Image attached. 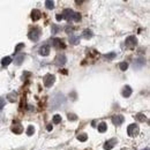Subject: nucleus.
I'll list each match as a JSON object with an SVG mask.
<instances>
[{"mask_svg":"<svg viewBox=\"0 0 150 150\" xmlns=\"http://www.w3.org/2000/svg\"><path fill=\"white\" fill-rule=\"evenodd\" d=\"M59 30L57 24H52V33H57V31Z\"/></svg>","mask_w":150,"mask_h":150,"instance_id":"nucleus-31","label":"nucleus"},{"mask_svg":"<svg viewBox=\"0 0 150 150\" xmlns=\"http://www.w3.org/2000/svg\"><path fill=\"white\" fill-rule=\"evenodd\" d=\"M22 130H23V128H22V126L21 125H14L13 127H12V132L13 133H15V134H20V133H22Z\"/></svg>","mask_w":150,"mask_h":150,"instance_id":"nucleus-14","label":"nucleus"},{"mask_svg":"<svg viewBox=\"0 0 150 150\" xmlns=\"http://www.w3.org/2000/svg\"><path fill=\"white\" fill-rule=\"evenodd\" d=\"M10 62H12V58L10 57H5V58H2V60H1V65H2V66H8Z\"/></svg>","mask_w":150,"mask_h":150,"instance_id":"nucleus-17","label":"nucleus"},{"mask_svg":"<svg viewBox=\"0 0 150 150\" xmlns=\"http://www.w3.org/2000/svg\"><path fill=\"white\" fill-rule=\"evenodd\" d=\"M88 136H87V134L86 133H82V134H79L77 135V140L81 141V142H84V141H87Z\"/></svg>","mask_w":150,"mask_h":150,"instance_id":"nucleus-20","label":"nucleus"},{"mask_svg":"<svg viewBox=\"0 0 150 150\" xmlns=\"http://www.w3.org/2000/svg\"><path fill=\"white\" fill-rule=\"evenodd\" d=\"M80 20H81L80 13H74V15H73V21L74 22H79Z\"/></svg>","mask_w":150,"mask_h":150,"instance_id":"nucleus-27","label":"nucleus"},{"mask_svg":"<svg viewBox=\"0 0 150 150\" xmlns=\"http://www.w3.org/2000/svg\"><path fill=\"white\" fill-rule=\"evenodd\" d=\"M74 13L75 12H73L72 9H65L62 12V19H65V20H68V21H73V15H74Z\"/></svg>","mask_w":150,"mask_h":150,"instance_id":"nucleus-6","label":"nucleus"},{"mask_svg":"<svg viewBox=\"0 0 150 150\" xmlns=\"http://www.w3.org/2000/svg\"><path fill=\"white\" fill-rule=\"evenodd\" d=\"M69 42H70L72 44H74V45H76V44L80 43V37L75 36V35H70V37H69Z\"/></svg>","mask_w":150,"mask_h":150,"instance_id":"nucleus-15","label":"nucleus"},{"mask_svg":"<svg viewBox=\"0 0 150 150\" xmlns=\"http://www.w3.org/2000/svg\"><path fill=\"white\" fill-rule=\"evenodd\" d=\"M23 60H24V56H23V54L17 56V57H15V63H16V65H21V63L23 62Z\"/></svg>","mask_w":150,"mask_h":150,"instance_id":"nucleus-19","label":"nucleus"},{"mask_svg":"<svg viewBox=\"0 0 150 150\" xmlns=\"http://www.w3.org/2000/svg\"><path fill=\"white\" fill-rule=\"evenodd\" d=\"M46 129L50 132V130H52V125H47V127H46Z\"/></svg>","mask_w":150,"mask_h":150,"instance_id":"nucleus-34","label":"nucleus"},{"mask_svg":"<svg viewBox=\"0 0 150 150\" xmlns=\"http://www.w3.org/2000/svg\"><path fill=\"white\" fill-rule=\"evenodd\" d=\"M23 47H24V44H23V43H20L16 47H15V52H14V53H17V52H19L21 49H23Z\"/></svg>","mask_w":150,"mask_h":150,"instance_id":"nucleus-29","label":"nucleus"},{"mask_svg":"<svg viewBox=\"0 0 150 150\" xmlns=\"http://www.w3.org/2000/svg\"><path fill=\"white\" fill-rule=\"evenodd\" d=\"M54 81H56V77H54V75H51V74H49V75H46V76L44 77V84H45V87L50 88L53 86Z\"/></svg>","mask_w":150,"mask_h":150,"instance_id":"nucleus-4","label":"nucleus"},{"mask_svg":"<svg viewBox=\"0 0 150 150\" xmlns=\"http://www.w3.org/2000/svg\"><path fill=\"white\" fill-rule=\"evenodd\" d=\"M92 37V31L91 30H84L83 31V38H86V39H90Z\"/></svg>","mask_w":150,"mask_h":150,"instance_id":"nucleus-18","label":"nucleus"},{"mask_svg":"<svg viewBox=\"0 0 150 150\" xmlns=\"http://www.w3.org/2000/svg\"><path fill=\"white\" fill-rule=\"evenodd\" d=\"M66 61H67V59L65 57V54H59L57 57V59H56V62H57L58 66H63L66 63Z\"/></svg>","mask_w":150,"mask_h":150,"instance_id":"nucleus-8","label":"nucleus"},{"mask_svg":"<svg viewBox=\"0 0 150 150\" xmlns=\"http://www.w3.org/2000/svg\"><path fill=\"white\" fill-rule=\"evenodd\" d=\"M40 29H38V28H33V29H31L29 31V33H28V37H29L31 40H33V42H37V40L39 39L40 37Z\"/></svg>","mask_w":150,"mask_h":150,"instance_id":"nucleus-2","label":"nucleus"},{"mask_svg":"<svg viewBox=\"0 0 150 150\" xmlns=\"http://www.w3.org/2000/svg\"><path fill=\"white\" fill-rule=\"evenodd\" d=\"M122 96L123 97H129L130 95H132V88L129 87V86H126V87H123V89H122Z\"/></svg>","mask_w":150,"mask_h":150,"instance_id":"nucleus-12","label":"nucleus"},{"mask_svg":"<svg viewBox=\"0 0 150 150\" xmlns=\"http://www.w3.org/2000/svg\"><path fill=\"white\" fill-rule=\"evenodd\" d=\"M61 43H62V40L60 39V38H54L52 45H53L54 47H57V49H60V47H63V45Z\"/></svg>","mask_w":150,"mask_h":150,"instance_id":"nucleus-13","label":"nucleus"},{"mask_svg":"<svg viewBox=\"0 0 150 150\" xmlns=\"http://www.w3.org/2000/svg\"><path fill=\"white\" fill-rule=\"evenodd\" d=\"M144 65H146V60L143 58H139V59H136L134 61V68H141Z\"/></svg>","mask_w":150,"mask_h":150,"instance_id":"nucleus-10","label":"nucleus"},{"mask_svg":"<svg viewBox=\"0 0 150 150\" xmlns=\"http://www.w3.org/2000/svg\"><path fill=\"white\" fill-rule=\"evenodd\" d=\"M56 19H57V21H61L62 20V15L61 14H58L57 16H56Z\"/></svg>","mask_w":150,"mask_h":150,"instance_id":"nucleus-33","label":"nucleus"},{"mask_svg":"<svg viewBox=\"0 0 150 150\" xmlns=\"http://www.w3.org/2000/svg\"><path fill=\"white\" fill-rule=\"evenodd\" d=\"M119 68H120L121 70H123V72H125V70L128 68V63H127L126 61H125V62H120V63H119Z\"/></svg>","mask_w":150,"mask_h":150,"instance_id":"nucleus-24","label":"nucleus"},{"mask_svg":"<svg viewBox=\"0 0 150 150\" xmlns=\"http://www.w3.org/2000/svg\"><path fill=\"white\" fill-rule=\"evenodd\" d=\"M68 119L72 120V121H75V120L77 119V117L75 116V114H73V113H69V114H68Z\"/></svg>","mask_w":150,"mask_h":150,"instance_id":"nucleus-30","label":"nucleus"},{"mask_svg":"<svg viewBox=\"0 0 150 150\" xmlns=\"http://www.w3.org/2000/svg\"><path fill=\"white\" fill-rule=\"evenodd\" d=\"M117 142H118L117 139H111V140H109L106 143L104 144V149L105 150H111L114 147V144H117Z\"/></svg>","mask_w":150,"mask_h":150,"instance_id":"nucleus-7","label":"nucleus"},{"mask_svg":"<svg viewBox=\"0 0 150 150\" xmlns=\"http://www.w3.org/2000/svg\"><path fill=\"white\" fill-rule=\"evenodd\" d=\"M3 105H5V99L3 98H0V109H2Z\"/></svg>","mask_w":150,"mask_h":150,"instance_id":"nucleus-32","label":"nucleus"},{"mask_svg":"<svg viewBox=\"0 0 150 150\" xmlns=\"http://www.w3.org/2000/svg\"><path fill=\"white\" fill-rule=\"evenodd\" d=\"M117 54H116V52H112V53H109V54H105L104 57L106 58V59H113L114 57H116Z\"/></svg>","mask_w":150,"mask_h":150,"instance_id":"nucleus-28","label":"nucleus"},{"mask_svg":"<svg viewBox=\"0 0 150 150\" xmlns=\"http://www.w3.org/2000/svg\"><path fill=\"white\" fill-rule=\"evenodd\" d=\"M49 53H50V47L47 46V45H43V46L39 49V54L40 56L46 57V56H49Z\"/></svg>","mask_w":150,"mask_h":150,"instance_id":"nucleus-9","label":"nucleus"},{"mask_svg":"<svg viewBox=\"0 0 150 150\" xmlns=\"http://www.w3.org/2000/svg\"><path fill=\"white\" fill-rule=\"evenodd\" d=\"M7 98H8L9 102H15V99H16V93H15V92L9 93V95L7 96Z\"/></svg>","mask_w":150,"mask_h":150,"instance_id":"nucleus-23","label":"nucleus"},{"mask_svg":"<svg viewBox=\"0 0 150 150\" xmlns=\"http://www.w3.org/2000/svg\"><path fill=\"white\" fill-rule=\"evenodd\" d=\"M35 133V128H33V126H31V125H30L29 127H28V129H27V135H32V134Z\"/></svg>","mask_w":150,"mask_h":150,"instance_id":"nucleus-26","label":"nucleus"},{"mask_svg":"<svg viewBox=\"0 0 150 150\" xmlns=\"http://www.w3.org/2000/svg\"><path fill=\"white\" fill-rule=\"evenodd\" d=\"M106 129H107V125L105 122H100L99 125H98V132L104 133V132H106Z\"/></svg>","mask_w":150,"mask_h":150,"instance_id":"nucleus-16","label":"nucleus"},{"mask_svg":"<svg viewBox=\"0 0 150 150\" xmlns=\"http://www.w3.org/2000/svg\"><path fill=\"white\" fill-rule=\"evenodd\" d=\"M42 17V13H40L38 9H33L32 12H31V19H32L33 21H38Z\"/></svg>","mask_w":150,"mask_h":150,"instance_id":"nucleus-11","label":"nucleus"},{"mask_svg":"<svg viewBox=\"0 0 150 150\" xmlns=\"http://www.w3.org/2000/svg\"><path fill=\"white\" fill-rule=\"evenodd\" d=\"M123 121H125V117L121 116V114H116V116L112 117V122H113L116 126H120Z\"/></svg>","mask_w":150,"mask_h":150,"instance_id":"nucleus-5","label":"nucleus"},{"mask_svg":"<svg viewBox=\"0 0 150 150\" xmlns=\"http://www.w3.org/2000/svg\"><path fill=\"white\" fill-rule=\"evenodd\" d=\"M135 119H136L137 121H144V120H146V116H144L143 113H137L136 116H135Z\"/></svg>","mask_w":150,"mask_h":150,"instance_id":"nucleus-22","label":"nucleus"},{"mask_svg":"<svg viewBox=\"0 0 150 150\" xmlns=\"http://www.w3.org/2000/svg\"><path fill=\"white\" fill-rule=\"evenodd\" d=\"M143 150H149V148H146V149H143Z\"/></svg>","mask_w":150,"mask_h":150,"instance_id":"nucleus-35","label":"nucleus"},{"mask_svg":"<svg viewBox=\"0 0 150 150\" xmlns=\"http://www.w3.org/2000/svg\"><path fill=\"white\" fill-rule=\"evenodd\" d=\"M127 133H128V135L129 136H136L137 134L140 133V127H139V125H136V123H132V125H129V126L127 127Z\"/></svg>","mask_w":150,"mask_h":150,"instance_id":"nucleus-1","label":"nucleus"},{"mask_svg":"<svg viewBox=\"0 0 150 150\" xmlns=\"http://www.w3.org/2000/svg\"><path fill=\"white\" fill-rule=\"evenodd\" d=\"M127 47H135L137 45V38L135 36H129L126 38V42H125Z\"/></svg>","mask_w":150,"mask_h":150,"instance_id":"nucleus-3","label":"nucleus"},{"mask_svg":"<svg viewBox=\"0 0 150 150\" xmlns=\"http://www.w3.org/2000/svg\"><path fill=\"white\" fill-rule=\"evenodd\" d=\"M61 122V116H59V114H56L53 117V123H60Z\"/></svg>","mask_w":150,"mask_h":150,"instance_id":"nucleus-25","label":"nucleus"},{"mask_svg":"<svg viewBox=\"0 0 150 150\" xmlns=\"http://www.w3.org/2000/svg\"><path fill=\"white\" fill-rule=\"evenodd\" d=\"M45 6H46L47 9H52L54 7V2L51 1V0H46V1H45Z\"/></svg>","mask_w":150,"mask_h":150,"instance_id":"nucleus-21","label":"nucleus"}]
</instances>
